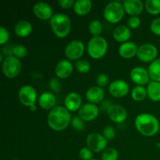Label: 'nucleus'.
<instances>
[{
    "instance_id": "f257e3e1",
    "label": "nucleus",
    "mask_w": 160,
    "mask_h": 160,
    "mask_svg": "<svg viewBox=\"0 0 160 160\" xmlns=\"http://www.w3.org/2000/svg\"><path fill=\"white\" fill-rule=\"evenodd\" d=\"M72 117L70 111L64 106H56L49 111L47 117L48 127L55 131H62L71 123Z\"/></svg>"
},
{
    "instance_id": "f03ea898",
    "label": "nucleus",
    "mask_w": 160,
    "mask_h": 160,
    "mask_svg": "<svg viewBox=\"0 0 160 160\" xmlns=\"http://www.w3.org/2000/svg\"><path fill=\"white\" fill-rule=\"evenodd\" d=\"M136 130L145 137H152L159 131L160 123L157 117L150 113H141L134 120Z\"/></svg>"
},
{
    "instance_id": "7ed1b4c3",
    "label": "nucleus",
    "mask_w": 160,
    "mask_h": 160,
    "mask_svg": "<svg viewBox=\"0 0 160 160\" xmlns=\"http://www.w3.org/2000/svg\"><path fill=\"white\" fill-rule=\"evenodd\" d=\"M50 27L55 35L59 38H65L71 31V20L66 14L56 13L50 20Z\"/></svg>"
},
{
    "instance_id": "20e7f679",
    "label": "nucleus",
    "mask_w": 160,
    "mask_h": 160,
    "mask_svg": "<svg viewBox=\"0 0 160 160\" xmlns=\"http://www.w3.org/2000/svg\"><path fill=\"white\" fill-rule=\"evenodd\" d=\"M88 54L94 59H100L104 57L108 51V42L101 36L92 37L87 45Z\"/></svg>"
},
{
    "instance_id": "39448f33",
    "label": "nucleus",
    "mask_w": 160,
    "mask_h": 160,
    "mask_svg": "<svg viewBox=\"0 0 160 160\" xmlns=\"http://www.w3.org/2000/svg\"><path fill=\"white\" fill-rule=\"evenodd\" d=\"M123 5L119 2L113 1L108 3L103 10V17L110 23H117L124 17Z\"/></svg>"
},
{
    "instance_id": "423d86ee",
    "label": "nucleus",
    "mask_w": 160,
    "mask_h": 160,
    "mask_svg": "<svg viewBox=\"0 0 160 160\" xmlns=\"http://www.w3.org/2000/svg\"><path fill=\"white\" fill-rule=\"evenodd\" d=\"M2 70L5 77L12 79L19 76L22 70V63L15 56H9L4 59L2 63Z\"/></svg>"
},
{
    "instance_id": "0eeeda50",
    "label": "nucleus",
    "mask_w": 160,
    "mask_h": 160,
    "mask_svg": "<svg viewBox=\"0 0 160 160\" xmlns=\"http://www.w3.org/2000/svg\"><path fill=\"white\" fill-rule=\"evenodd\" d=\"M18 98L23 106L30 108L35 105L38 98L37 92L33 86L26 84L22 86L18 92Z\"/></svg>"
},
{
    "instance_id": "6e6552de",
    "label": "nucleus",
    "mask_w": 160,
    "mask_h": 160,
    "mask_svg": "<svg viewBox=\"0 0 160 160\" xmlns=\"http://www.w3.org/2000/svg\"><path fill=\"white\" fill-rule=\"evenodd\" d=\"M85 50L84 44L80 40H73L66 46L64 53L66 57L70 61H78L81 59Z\"/></svg>"
},
{
    "instance_id": "1a4fd4ad",
    "label": "nucleus",
    "mask_w": 160,
    "mask_h": 160,
    "mask_svg": "<svg viewBox=\"0 0 160 160\" xmlns=\"http://www.w3.org/2000/svg\"><path fill=\"white\" fill-rule=\"evenodd\" d=\"M158 49L156 45L151 43H145L138 47L137 57L143 62H152L157 59Z\"/></svg>"
},
{
    "instance_id": "9d476101",
    "label": "nucleus",
    "mask_w": 160,
    "mask_h": 160,
    "mask_svg": "<svg viewBox=\"0 0 160 160\" xmlns=\"http://www.w3.org/2000/svg\"><path fill=\"white\" fill-rule=\"evenodd\" d=\"M108 141L103 137L102 134L98 133H91L86 138L87 147L93 152L98 153L107 148Z\"/></svg>"
},
{
    "instance_id": "9b49d317",
    "label": "nucleus",
    "mask_w": 160,
    "mask_h": 160,
    "mask_svg": "<svg viewBox=\"0 0 160 160\" xmlns=\"http://www.w3.org/2000/svg\"><path fill=\"white\" fill-rule=\"evenodd\" d=\"M130 92L129 84L123 80H115L109 85V92L115 98H123Z\"/></svg>"
},
{
    "instance_id": "f8f14e48",
    "label": "nucleus",
    "mask_w": 160,
    "mask_h": 160,
    "mask_svg": "<svg viewBox=\"0 0 160 160\" xmlns=\"http://www.w3.org/2000/svg\"><path fill=\"white\" fill-rule=\"evenodd\" d=\"M99 115V108L92 103H86L81 106L78 111V116L84 122H92L98 118Z\"/></svg>"
},
{
    "instance_id": "ddd939ff",
    "label": "nucleus",
    "mask_w": 160,
    "mask_h": 160,
    "mask_svg": "<svg viewBox=\"0 0 160 160\" xmlns=\"http://www.w3.org/2000/svg\"><path fill=\"white\" fill-rule=\"evenodd\" d=\"M131 81L137 85L143 86L150 82V76L148 70L142 67H135L130 73Z\"/></svg>"
},
{
    "instance_id": "4468645a",
    "label": "nucleus",
    "mask_w": 160,
    "mask_h": 160,
    "mask_svg": "<svg viewBox=\"0 0 160 160\" xmlns=\"http://www.w3.org/2000/svg\"><path fill=\"white\" fill-rule=\"evenodd\" d=\"M33 12L41 20H50L53 17V9L49 4L43 2H37L33 6Z\"/></svg>"
},
{
    "instance_id": "2eb2a0df",
    "label": "nucleus",
    "mask_w": 160,
    "mask_h": 160,
    "mask_svg": "<svg viewBox=\"0 0 160 160\" xmlns=\"http://www.w3.org/2000/svg\"><path fill=\"white\" fill-rule=\"evenodd\" d=\"M109 118L116 123H122L128 118V111L120 105L113 104L106 112Z\"/></svg>"
},
{
    "instance_id": "dca6fc26",
    "label": "nucleus",
    "mask_w": 160,
    "mask_h": 160,
    "mask_svg": "<svg viewBox=\"0 0 160 160\" xmlns=\"http://www.w3.org/2000/svg\"><path fill=\"white\" fill-rule=\"evenodd\" d=\"M73 71V66L69 59H61L56 63L55 73L59 79H66L71 76Z\"/></svg>"
},
{
    "instance_id": "f3484780",
    "label": "nucleus",
    "mask_w": 160,
    "mask_h": 160,
    "mask_svg": "<svg viewBox=\"0 0 160 160\" xmlns=\"http://www.w3.org/2000/svg\"><path fill=\"white\" fill-rule=\"evenodd\" d=\"M82 106V98L78 92H72L67 94L64 99V107L70 112L79 111Z\"/></svg>"
},
{
    "instance_id": "a211bd4d",
    "label": "nucleus",
    "mask_w": 160,
    "mask_h": 160,
    "mask_svg": "<svg viewBox=\"0 0 160 160\" xmlns=\"http://www.w3.org/2000/svg\"><path fill=\"white\" fill-rule=\"evenodd\" d=\"M125 12L131 17H138L144 10L143 2L141 0H126L123 3Z\"/></svg>"
},
{
    "instance_id": "6ab92c4d",
    "label": "nucleus",
    "mask_w": 160,
    "mask_h": 160,
    "mask_svg": "<svg viewBox=\"0 0 160 160\" xmlns=\"http://www.w3.org/2000/svg\"><path fill=\"white\" fill-rule=\"evenodd\" d=\"M85 97L89 103L96 105L104 101L105 92L102 88L98 86H92L87 90Z\"/></svg>"
},
{
    "instance_id": "aec40b11",
    "label": "nucleus",
    "mask_w": 160,
    "mask_h": 160,
    "mask_svg": "<svg viewBox=\"0 0 160 160\" xmlns=\"http://www.w3.org/2000/svg\"><path fill=\"white\" fill-rule=\"evenodd\" d=\"M138 47L134 42H128L121 44L119 47L118 52L120 57L125 59H130L137 56V52Z\"/></svg>"
},
{
    "instance_id": "412c9836",
    "label": "nucleus",
    "mask_w": 160,
    "mask_h": 160,
    "mask_svg": "<svg viewBox=\"0 0 160 160\" xmlns=\"http://www.w3.org/2000/svg\"><path fill=\"white\" fill-rule=\"evenodd\" d=\"M38 105L45 110H52L56 107V97L53 93L49 92H43L38 97Z\"/></svg>"
},
{
    "instance_id": "4be33fe9",
    "label": "nucleus",
    "mask_w": 160,
    "mask_h": 160,
    "mask_svg": "<svg viewBox=\"0 0 160 160\" xmlns=\"http://www.w3.org/2000/svg\"><path fill=\"white\" fill-rule=\"evenodd\" d=\"M112 37L117 42L123 44L128 42L131 37V29L128 26L124 25L117 27L112 31Z\"/></svg>"
},
{
    "instance_id": "5701e85b",
    "label": "nucleus",
    "mask_w": 160,
    "mask_h": 160,
    "mask_svg": "<svg viewBox=\"0 0 160 160\" xmlns=\"http://www.w3.org/2000/svg\"><path fill=\"white\" fill-rule=\"evenodd\" d=\"M33 27L28 20H20L16 23L14 27V32L19 38H27L32 33Z\"/></svg>"
},
{
    "instance_id": "b1692460",
    "label": "nucleus",
    "mask_w": 160,
    "mask_h": 160,
    "mask_svg": "<svg viewBox=\"0 0 160 160\" xmlns=\"http://www.w3.org/2000/svg\"><path fill=\"white\" fill-rule=\"evenodd\" d=\"M92 8V2L90 0H77L75 1L73 9L78 16H85L90 12Z\"/></svg>"
},
{
    "instance_id": "393cba45",
    "label": "nucleus",
    "mask_w": 160,
    "mask_h": 160,
    "mask_svg": "<svg viewBox=\"0 0 160 160\" xmlns=\"http://www.w3.org/2000/svg\"><path fill=\"white\" fill-rule=\"evenodd\" d=\"M147 94L152 101L160 102V82L150 81L147 87Z\"/></svg>"
},
{
    "instance_id": "a878e982",
    "label": "nucleus",
    "mask_w": 160,
    "mask_h": 160,
    "mask_svg": "<svg viewBox=\"0 0 160 160\" xmlns=\"http://www.w3.org/2000/svg\"><path fill=\"white\" fill-rule=\"evenodd\" d=\"M148 70L152 81L160 82V58H157L150 63Z\"/></svg>"
},
{
    "instance_id": "bb28decb",
    "label": "nucleus",
    "mask_w": 160,
    "mask_h": 160,
    "mask_svg": "<svg viewBox=\"0 0 160 160\" xmlns=\"http://www.w3.org/2000/svg\"><path fill=\"white\" fill-rule=\"evenodd\" d=\"M131 98L135 102H142L145 99L148 94H147V88L144 86L137 85L131 91Z\"/></svg>"
},
{
    "instance_id": "cd10ccee",
    "label": "nucleus",
    "mask_w": 160,
    "mask_h": 160,
    "mask_svg": "<svg viewBox=\"0 0 160 160\" xmlns=\"http://www.w3.org/2000/svg\"><path fill=\"white\" fill-rule=\"evenodd\" d=\"M145 8L148 13L158 15L160 13V0H147L145 2Z\"/></svg>"
},
{
    "instance_id": "c85d7f7f",
    "label": "nucleus",
    "mask_w": 160,
    "mask_h": 160,
    "mask_svg": "<svg viewBox=\"0 0 160 160\" xmlns=\"http://www.w3.org/2000/svg\"><path fill=\"white\" fill-rule=\"evenodd\" d=\"M103 30L102 23L98 20H93L88 25V31L93 37L100 36Z\"/></svg>"
},
{
    "instance_id": "c756f323",
    "label": "nucleus",
    "mask_w": 160,
    "mask_h": 160,
    "mask_svg": "<svg viewBox=\"0 0 160 160\" xmlns=\"http://www.w3.org/2000/svg\"><path fill=\"white\" fill-rule=\"evenodd\" d=\"M102 160H118L119 152L115 148H107L102 152Z\"/></svg>"
},
{
    "instance_id": "7c9ffc66",
    "label": "nucleus",
    "mask_w": 160,
    "mask_h": 160,
    "mask_svg": "<svg viewBox=\"0 0 160 160\" xmlns=\"http://www.w3.org/2000/svg\"><path fill=\"white\" fill-rule=\"evenodd\" d=\"M75 68L79 73H87L91 70V64L86 59H79L75 62Z\"/></svg>"
},
{
    "instance_id": "2f4dec72",
    "label": "nucleus",
    "mask_w": 160,
    "mask_h": 160,
    "mask_svg": "<svg viewBox=\"0 0 160 160\" xmlns=\"http://www.w3.org/2000/svg\"><path fill=\"white\" fill-rule=\"evenodd\" d=\"M71 126L76 131H81L84 130V127H85V122L79 116H75V117H72Z\"/></svg>"
},
{
    "instance_id": "473e14b6",
    "label": "nucleus",
    "mask_w": 160,
    "mask_h": 160,
    "mask_svg": "<svg viewBox=\"0 0 160 160\" xmlns=\"http://www.w3.org/2000/svg\"><path fill=\"white\" fill-rule=\"evenodd\" d=\"M28 55V49L26 47L23 45H15L13 48V56L17 57V59H20L26 57Z\"/></svg>"
},
{
    "instance_id": "72a5a7b5",
    "label": "nucleus",
    "mask_w": 160,
    "mask_h": 160,
    "mask_svg": "<svg viewBox=\"0 0 160 160\" xmlns=\"http://www.w3.org/2000/svg\"><path fill=\"white\" fill-rule=\"evenodd\" d=\"M79 157L82 160H92L93 159V152L88 147H84L79 151Z\"/></svg>"
},
{
    "instance_id": "f704fd0d",
    "label": "nucleus",
    "mask_w": 160,
    "mask_h": 160,
    "mask_svg": "<svg viewBox=\"0 0 160 160\" xmlns=\"http://www.w3.org/2000/svg\"><path fill=\"white\" fill-rule=\"evenodd\" d=\"M127 23L130 29H137L142 24V20L139 17H130Z\"/></svg>"
},
{
    "instance_id": "c9c22d12",
    "label": "nucleus",
    "mask_w": 160,
    "mask_h": 160,
    "mask_svg": "<svg viewBox=\"0 0 160 160\" xmlns=\"http://www.w3.org/2000/svg\"><path fill=\"white\" fill-rule=\"evenodd\" d=\"M102 135L107 141H112L116 136V131L112 127L107 126L104 128L102 131Z\"/></svg>"
},
{
    "instance_id": "e433bc0d",
    "label": "nucleus",
    "mask_w": 160,
    "mask_h": 160,
    "mask_svg": "<svg viewBox=\"0 0 160 160\" xmlns=\"http://www.w3.org/2000/svg\"><path fill=\"white\" fill-rule=\"evenodd\" d=\"M96 83L98 87L104 88L109 84V78L106 73H100L96 78Z\"/></svg>"
},
{
    "instance_id": "4c0bfd02",
    "label": "nucleus",
    "mask_w": 160,
    "mask_h": 160,
    "mask_svg": "<svg viewBox=\"0 0 160 160\" xmlns=\"http://www.w3.org/2000/svg\"><path fill=\"white\" fill-rule=\"evenodd\" d=\"M61 82L57 78H52L48 81V87L55 93H58L61 90Z\"/></svg>"
},
{
    "instance_id": "58836bf2",
    "label": "nucleus",
    "mask_w": 160,
    "mask_h": 160,
    "mask_svg": "<svg viewBox=\"0 0 160 160\" xmlns=\"http://www.w3.org/2000/svg\"><path fill=\"white\" fill-rule=\"evenodd\" d=\"M15 47V45L12 43H6V45H2V54L6 57L13 56V48Z\"/></svg>"
},
{
    "instance_id": "ea45409f",
    "label": "nucleus",
    "mask_w": 160,
    "mask_h": 160,
    "mask_svg": "<svg viewBox=\"0 0 160 160\" xmlns=\"http://www.w3.org/2000/svg\"><path fill=\"white\" fill-rule=\"evenodd\" d=\"M150 30L156 36H160V17L154 19L150 24Z\"/></svg>"
},
{
    "instance_id": "a19ab883",
    "label": "nucleus",
    "mask_w": 160,
    "mask_h": 160,
    "mask_svg": "<svg viewBox=\"0 0 160 160\" xmlns=\"http://www.w3.org/2000/svg\"><path fill=\"white\" fill-rule=\"evenodd\" d=\"M9 39V33L4 27H0V45H4L8 43Z\"/></svg>"
},
{
    "instance_id": "79ce46f5",
    "label": "nucleus",
    "mask_w": 160,
    "mask_h": 160,
    "mask_svg": "<svg viewBox=\"0 0 160 160\" xmlns=\"http://www.w3.org/2000/svg\"><path fill=\"white\" fill-rule=\"evenodd\" d=\"M74 3L75 1L73 0H59L58 1V4L59 5V6L65 9H69L73 7Z\"/></svg>"
},
{
    "instance_id": "37998d69",
    "label": "nucleus",
    "mask_w": 160,
    "mask_h": 160,
    "mask_svg": "<svg viewBox=\"0 0 160 160\" xmlns=\"http://www.w3.org/2000/svg\"><path fill=\"white\" fill-rule=\"evenodd\" d=\"M113 104L111 103V102L109 100H106V101H103L102 102L101 106H100V109L102 111H105V112H107L108 109L111 107Z\"/></svg>"
},
{
    "instance_id": "c03bdc74",
    "label": "nucleus",
    "mask_w": 160,
    "mask_h": 160,
    "mask_svg": "<svg viewBox=\"0 0 160 160\" xmlns=\"http://www.w3.org/2000/svg\"><path fill=\"white\" fill-rule=\"evenodd\" d=\"M29 109L31 112H35V111L37 110V106H36V105H34V106H31V107L29 108Z\"/></svg>"
},
{
    "instance_id": "a18cd8bd",
    "label": "nucleus",
    "mask_w": 160,
    "mask_h": 160,
    "mask_svg": "<svg viewBox=\"0 0 160 160\" xmlns=\"http://www.w3.org/2000/svg\"><path fill=\"white\" fill-rule=\"evenodd\" d=\"M92 160H98V159H92Z\"/></svg>"
},
{
    "instance_id": "49530a36",
    "label": "nucleus",
    "mask_w": 160,
    "mask_h": 160,
    "mask_svg": "<svg viewBox=\"0 0 160 160\" xmlns=\"http://www.w3.org/2000/svg\"><path fill=\"white\" fill-rule=\"evenodd\" d=\"M12 160H19V159H12Z\"/></svg>"
}]
</instances>
